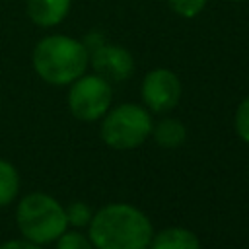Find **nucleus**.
Returning a JSON list of instances; mask_svg holds the SVG:
<instances>
[{
	"label": "nucleus",
	"instance_id": "nucleus-4",
	"mask_svg": "<svg viewBox=\"0 0 249 249\" xmlns=\"http://www.w3.org/2000/svg\"><path fill=\"white\" fill-rule=\"evenodd\" d=\"M152 128L154 121L144 105L121 103L103 115L99 136L113 150H134L152 136Z\"/></svg>",
	"mask_w": 249,
	"mask_h": 249
},
{
	"label": "nucleus",
	"instance_id": "nucleus-3",
	"mask_svg": "<svg viewBox=\"0 0 249 249\" xmlns=\"http://www.w3.org/2000/svg\"><path fill=\"white\" fill-rule=\"evenodd\" d=\"M16 226L23 239L37 245L54 243L70 228L64 204L47 193H27L18 200Z\"/></svg>",
	"mask_w": 249,
	"mask_h": 249
},
{
	"label": "nucleus",
	"instance_id": "nucleus-17",
	"mask_svg": "<svg viewBox=\"0 0 249 249\" xmlns=\"http://www.w3.org/2000/svg\"><path fill=\"white\" fill-rule=\"evenodd\" d=\"M230 2H243V0H230Z\"/></svg>",
	"mask_w": 249,
	"mask_h": 249
},
{
	"label": "nucleus",
	"instance_id": "nucleus-2",
	"mask_svg": "<svg viewBox=\"0 0 249 249\" xmlns=\"http://www.w3.org/2000/svg\"><path fill=\"white\" fill-rule=\"evenodd\" d=\"M33 70L51 86H70L89 64V49L86 43L68 35L43 37L31 54Z\"/></svg>",
	"mask_w": 249,
	"mask_h": 249
},
{
	"label": "nucleus",
	"instance_id": "nucleus-1",
	"mask_svg": "<svg viewBox=\"0 0 249 249\" xmlns=\"http://www.w3.org/2000/svg\"><path fill=\"white\" fill-rule=\"evenodd\" d=\"M88 235L95 249H148L154 228L140 208L111 202L93 212Z\"/></svg>",
	"mask_w": 249,
	"mask_h": 249
},
{
	"label": "nucleus",
	"instance_id": "nucleus-16",
	"mask_svg": "<svg viewBox=\"0 0 249 249\" xmlns=\"http://www.w3.org/2000/svg\"><path fill=\"white\" fill-rule=\"evenodd\" d=\"M0 249H43V245H37V243H31V241L19 237V239H8V241L0 243Z\"/></svg>",
	"mask_w": 249,
	"mask_h": 249
},
{
	"label": "nucleus",
	"instance_id": "nucleus-5",
	"mask_svg": "<svg viewBox=\"0 0 249 249\" xmlns=\"http://www.w3.org/2000/svg\"><path fill=\"white\" fill-rule=\"evenodd\" d=\"M66 101L72 117H76L78 121H101L113 103L111 82L99 74H82L70 84Z\"/></svg>",
	"mask_w": 249,
	"mask_h": 249
},
{
	"label": "nucleus",
	"instance_id": "nucleus-14",
	"mask_svg": "<svg viewBox=\"0 0 249 249\" xmlns=\"http://www.w3.org/2000/svg\"><path fill=\"white\" fill-rule=\"evenodd\" d=\"M233 128L237 132V136L249 144V95L241 99V103L235 109V117H233Z\"/></svg>",
	"mask_w": 249,
	"mask_h": 249
},
{
	"label": "nucleus",
	"instance_id": "nucleus-6",
	"mask_svg": "<svg viewBox=\"0 0 249 249\" xmlns=\"http://www.w3.org/2000/svg\"><path fill=\"white\" fill-rule=\"evenodd\" d=\"M181 80L169 68H154L150 70L140 86V95L144 107L152 113H167L181 99Z\"/></svg>",
	"mask_w": 249,
	"mask_h": 249
},
{
	"label": "nucleus",
	"instance_id": "nucleus-15",
	"mask_svg": "<svg viewBox=\"0 0 249 249\" xmlns=\"http://www.w3.org/2000/svg\"><path fill=\"white\" fill-rule=\"evenodd\" d=\"M206 2L208 0H167L169 8L175 14H179L181 18H195V16H198L204 10Z\"/></svg>",
	"mask_w": 249,
	"mask_h": 249
},
{
	"label": "nucleus",
	"instance_id": "nucleus-11",
	"mask_svg": "<svg viewBox=\"0 0 249 249\" xmlns=\"http://www.w3.org/2000/svg\"><path fill=\"white\" fill-rule=\"evenodd\" d=\"M19 171L14 163L0 158V208L12 204L19 195Z\"/></svg>",
	"mask_w": 249,
	"mask_h": 249
},
{
	"label": "nucleus",
	"instance_id": "nucleus-12",
	"mask_svg": "<svg viewBox=\"0 0 249 249\" xmlns=\"http://www.w3.org/2000/svg\"><path fill=\"white\" fill-rule=\"evenodd\" d=\"M66 210V220H68V226L76 228V230H82V228H88L91 218H93V210L82 202V200H74L70 202L68 206H64Z\"/></svg>",
	"mask_w": 249,
	"mask_h": 249
},
{
	"label": "nucleus",
	"instance_id": "nucleus-9",
	"mask_svg": "<svg viewBox=\"0 0 249 249\" xmlns=\"http://www.w3.org/2000/svg\"><path fill=\"white\" fill-rule=\"evenodd\" d=\"M148 249H200V239L189 228L171 226L161 231H154Z\"/></svg>",
	"mask_w": 249,
	"mask_h": 249
},
{
	"label": "nucleus",
	"instance_id": "nucleus-10",
	"mask_svg": "<svg viewBox=\"0 0 249 249\" xmlns=\"http://www.w3.org/2000/svg\"><path fill=\"white\" fill-rule=\"evenodd\" d=\"M152 136L161 148H179L187 140V128L179 119H161L152 128Z\"/></svg>",
	"mask_w": 249,
	"mask_h": 249
},
{
	"label": "nucleus",
	"instance_id": "nucleus-7",
	"mask_svg": "<svg viewBox=\"0 0 249 249\" xmlns=\"http://www.w3.org/2000/svg\"><path fill=\"white\" fill-rule=\"evenodd\" d=\"M89 62L95 74L109 82H124L134 70L132 54L121 45H97L89 53Z\"/></svg>",
	"mask_w": 249,
	"mask_h": 249
},
{
	"label": "nucleus",
	"instance_id": "nucleus-13",
	"mask_svg": "<svg viewBox=\"0 0 249 249\" xmlns=\"http://www.w3.org/2000/svg\"><path fill=\"white\" fill-rule=\"evenodd\" d=\"M54 249H95L89 235L84 233L82 230H66L56 241H54Z\"/></svg>",
	"mask_w": 249,
	"mask_h": 249
},
{
	"label": "nucleus",
	"instance_id": "nucleus-8",
	"mask_svg": "<svg viewBox=\"0 0 249 249\" xmlns=\"http://www.w3.org/2000/svg\"><path fill=\"white\" fill-rule=\"evenodd\" d=\"M70 12V0H27V16L39 27L58 25Z\"/></svg>",
	"mask_w": 249,
	"mask_h": 249
}]
</instances>
